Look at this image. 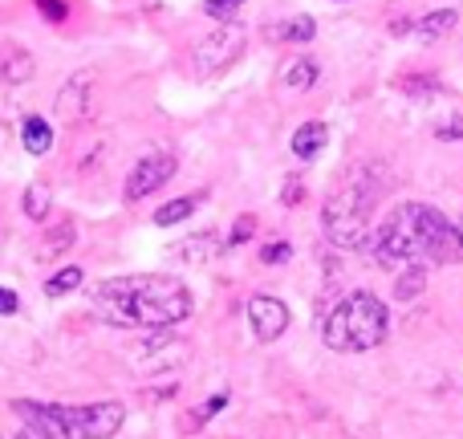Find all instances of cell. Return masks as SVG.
Returning a JSON list of instances; mask_svg holds the SVG:
<instances>
[{
    "mask_svg": "<svg viewBox=\"0 0 463 439\" xmlns=\"http://www.w3.org/2000/svg\"><path fill=\"white\" fill-rule=\"evenodd\" d=\"M33 8H37L49 24H61L65 16H70V5H65V0H33Z\"/></svg>",
    "mask_w": 463,
    "mask_h": 439,
    "instance_id": "cell-28",
    "label": "cell"
},
{
    "mask_svg": "<svg viewBox=\"0 0 463 439\" xmlns=\"http://www.w3.org/2000/svg\"><path fill=\"white\" fill-rule=\"evenodd\" d=\"M81 281H86V269H78V264H65V269H57L53 277H45V297L73 293V289H81Z\"/></svg>",
    "mask_w": 463,
    "mask_h": 439,
    "instance_id": "cell-19",
    "label": "cell"
},
{
    "mask_svg": "<svg viewBox=\"0 0 463 439\" xmlns=\"http://www.w3.org/2000/svg\"><path fill=\"white\" fill-rule=\"evenodd\" d=\"M13 439H57V435L45 432V427H37V424H21V432H16Z\"/></svg>",
    "mask_w": 463,
    "mask_h": 439,
    "instance_id": "cell-30",
    "label": "cell"
},
{
    "mask_svg": "<svg viewBox=\"0 0 463 439\" xmlns=\"http://www.w3.org/2000/svg\"><path fill=\"white\" fill-rule=\"evenodd\" d=\"M435 138H439V143H459L463 138V114H451V119L435 122Z\"/></svg>",
    "mask_w": 463,
    "mask_h": 439,
    "instance_id": "cell-27",
    "label": "cell"
},
{
    "mask_svg": "<svg viewBox=\"0 0 463 439\" xmlns=\"http://www.w3.org/2000/svg\"><path fill=\"white\" fill-rule=\"evenodd\" d=\"M216 253H220V236H216V232H200V236H192L187 244L175 248V256H179V261H187V264L212 261Z\"/></svg>",
    "mask_w": 463,
    "mask_h": 439,
    "instance_id": "cell-15",
    "label": "cell"
},
{
    "mask_svg": "<svg viewBox=\"0 0 463 439\" xmlns=\"http://www.w3.org/2000/svg\"><path fill=\"white\" fill-rule=\"evenodd\" d=\"M175 167H179V159L171 151H151V155H143V159L130 167V176H127V200H146V196H155L163 184H167L171 176H175Z\"/></svg>",
    "mask_w": 463,
    "mask_h": 439,
    "instance_id": "cell-6",
    "label": "cell"
},
{
    "mask_svg": "<svg viewBox=\"0 0 463 439\" xmlns=\"http://www.w3.org/2000/svg\"><path fill=\"white\" fill-rule=\"evenodd\" d=\"M200 204H203V196H179V200L163 204V208L155 212V224H159V228H171V224H184L195 208H200Z\"/></svg>",
    "mask_w": 463,
    "mask_h": 439,
    "instance_id": "cell-18",
    "label": "cell"
},
{
    "mask_svg": "<svg viewBox=\"0 0 463 439\" xmlns=\"http://www.w3.org/2000/svg\"><path fill=\"white\" fill-rule=\"evenodd\" d=\"M399 90L402 94H411V98H431V94H439L443 86L431 78V73H411V78L399 81Z\"/></svg>",
    "mask_w": 463,
    "mask_h": 439,
    "instance_id": "cell-22",
    "label": "cell"
},
{
    "mask_svg": "<svg viewBox=\"0 0 463 439\" xmlns=\"http://www.w3.org/2000/svg\"><path fill=\"white\" fill-rule=\"evenodd\" d=\"M301 200H305V179H301V171H288L285 187H280V204L285 208H301Z\"/></svg>",
    "mask_w": 463,
    "mask_h": 439,
    "instance_id": "cell-24",
    "label": "cell"
},
{
    "mask_svg": "<svg viewBox=\"0 0 463 439\" xmlns=\"http://www.w3.org/2000/svg\"><path fill=\"white\" fill-rule=\"evenodd\" d=\"M456 24H459L456 8H431V13L415 16V29H411V33H415L419 41H439V37H448Z\"/></svg>",
    "mask_w": 463,
    "mask_h": 439,
    "instance_id": "cell-12",
    "label": "cell"
},
{
    "mask_svg": "<svg viewBox=\"0 0 463 439\" xmlns=\"http://www.w3.org/2000/svg\"><path fill=\"white\" fill-rule=\"evenodd\" d=\"M240 53H244V33H240L236 24H220L216 33L200 37V45H195V65H200V73L212 78V73L228 70Z\"/></svg>",
    "mask_w": 463,
    "mask_h": 439,
    "instance_id": "cell-5",
    "label": "cell"
},
{
    "mask_svg": "<svg viewBox=\"0 0 463 439\" xmlns=\"http://www.w3.org/2000/svg\"><path fill=\"white\" fill-rule=\"evenodd\" d=\"M370 253L386 269L407 264H459V232L431 204H399L370 236Z\"/></svg>",
    "mask_w": 463,
    "mask_h": 439,
    "instance_id": "cell-1",
    "label": "cell"
},
{
    "mask_svg": "<svg viewBox=\"0 0 463 439\" xmlns=\"http://www.w3.org/2000/svg\"><path fill=\"white\" fill-rule=\"evenodd\" d=\"M326 143H329V127L326 122H317V119H309V122H301V127L293 130V155L297 159H317L321 151H326Z\"/></svg>",
    "mask_w": 463,
    "mask_h": 439,
    "instance_id": "cell-11",
    "label": "cell"
},
{
    "mask_svg": "<svg viewBox=\"0 0 463 439\" xmlns=\"http://www.w3.org/2000/svg\"><path fill=\"white\" fill-rule=\"evenodd\" d=\"M427 289V264H407V269H399V281H394V297L399 301H415V297H423Z\"/></svg>",
    "mask_w": 463,
    "mask_h": 439,
    "instance_id": "cell-16",
    "label": "cell"
},
{
    "mask_svg": "<svg viewBox=\"0 0 463 439\" xmlns=\"http://www.w3.org/2000/svg\"><path fill=\"white\" fill-rule=\"evenodd\" d=\"M337 5H345V0H337Z\"/></svg>",
    "mask_w": 463,
    "mask_h": 439,
    "instance_id": "cell-32",
    "label": "cell"
},
{
    "mask_svg": "<svg viewBox=\"0 0 463 439\" xmlns=\"http://www.w3.org/2000/svg\"><path fill=\"white\" fill-rule=\"evenodd\" d=\"M16 305H21V301H16V293H13V289H5V285H0V318H13V313H16Z\"/></svg>",
    "mask_w": 463,
    "mask_h": 439,
    "instance_id": "cell-29",
    "label": "cell"
},
{
    "mask_svg": "<svg viewBox=\"0 0 463 439\" xmlns=\"http://www.w3.org/2000/svg\"><path fill=\"white\" fill-rule=\"evenodd\" d=\"M33 73H37V57L24 45L0 49V78H5L8 86H24V81H33Z\"/></svg>",
    "mask_w": 463,
    "mask_h": 439,
    "instance_id": "cell-10",
    "label": "cell"
},
{
    "mask_svg": "<svg viewBox=\"0 0 463 439\" xmlns=\"http://www.w3.org/2000/svg\"><path fill=\"white\" fill-rule=\"evenodd\" d=\"M386 334H391V310L366 289H354L321 313V342L337 354H366L383 346Z\"/></svg>",
    "mask_w": 463,
    "mask_h": 439,
    "instance_id": "cell-4",
    "label": "cell"
},
{
    "mask_svg": "<svg viewBox=\"0 0 463 439\" xmlns=\"http://www.w3.org/2000/svg\"><path fill=\"white\" fill-rule=\"evenodd\" d=\"M260 264H285L288 256H293V244L288 240H269V244H260Z\"/></svg>",
    "mask_w": 463,
    "mask_h": 439,
    "instance_id": "cell-26",
    "label": "cell"
},
{
    "mask_svg": "<svg viewBox=\"0 0 463 439\" xmlns=\"http://www.w3.org/2000/svg\"><path fill=\"white\" fill-rule=\"evenodd\" d=\"M378 196H383V179H378L374 163H358L350 167L337 187L329 192L326 208H321V224H326V236L337 248H366L370 244V212H374Z\"/></svg>",
    "mask_w": 463,
    "mask_h": 439,
    "instance_id": "cell-3",
    "label": "cell"
},
{
    "mask_svg": "<svg viewBox=\"0 0 463 439\" xmlns=\"http://www.w3.org/2000/svg\"><path fill=\"white\" fill-rule=\"evenodd\" d=\"M252 232H256V216H252V212L236 216V224H232V232H228V248L248 244V240H252Z\"/></svg>",
    "mask_w": 463,
    "mask_h": 439,
    "instance_id": "cell-25",
    "label": "cell"
},
{
    "mask_svg": "<svg viewBox=\"0 0 463 439\" xmlns=\"http://www.w3.org/2000/svg\"><path fill=\"white\" fill-rule=\"evenodd\" d=\"M90 78L94 73H73L70 81H65V90L57 94V110H61V119L65 122H81L90 114Z\"/></svg>",
    "mask_w": 463,
    "mask_h": 439,
    "instance_id": "cell-8",
    "label": "cell"
},
{
    "mask_svg": "<svg viewBox=\"0 0 463 439\" xmlns=\"http://www.w3.org/2000/svg\"><path fill=\"white\" fill-rule=\"evenodd\" d=\"M21 143L29 155H45L49 147H53V127H49L41 114H29V119L21 122Z\"/></svg>",
    "mask_w": 463,
    "mask_h": 439,
    "instance_id": "cell-14",
    "label": "cell"
},
{
    "mask_svg": "<svg viewBox=\"0 0 463 439\" xmlns=\"http://www.w3.org/2000/svg\"><path fill=\"white\" fill-rule=\"evenodd\" d=\"M244 5L248 0H203V16H212V21H220V24H232Z\"/></svg>",
    "mask_w": 463,
    "mask_h": 439,
    "instance_id": "cell-23",
    "label": "cell"
},
{
    "mask_svg": "<svg viewBox=\"0 0 463 439\" xmlns=\"http://www.w3.org/2000/svg\"><path fill=\"white\" fill-rule=\"evenodd\" d=\"M321 78V65L313 57H297V62L285 65V86L288 90H313Z\"/></svg>",
    "mask_w": 463,
    "mask_h": 439,
    "instance_id": "cell-17",
    "label": "cell"
},
{
    "mask_svg": "<svg viewBox=\"0 0 463 439\" xmlns=\"http://www.w3.org/2000/svg\"><path fill=\"white\" fill-rule=\"evenodd\" d=\"M49 208H53V192H49L45 184L24 187V196H21V212H24V216H29V220H45Z\"/></svg>",
    "mask_w": 463,
    "mask_h": 439,
    "instance_id": "cell-20",
    "label": "cell"
},
{
    "mask_svg": "<svg viewBox=\"0 0 463 439\" xmlns=\"http://www.w3.org/2000/svg\"><path fill=\"white\" fill-rule=\"evenodd\" d=\"M313 37H317V21L313 16H288V21H280L272 29V41H280V45H309Z\"/></svg>",
    "mask_w": 463,
    "mask_h": 439,
    "instance_id": "cell-13",
    "label": "cell"
},
{
    "mask_svg": "<svg viewBox=\"0 0 463 439\" xmlns=\"http://www.w3.org/2000/svg\"><path fill=\"white\" fill-rule=\"evenodd\" d=\"M456 232H459V261H463V216L456 220Z\"/></svg>",
    "mask_w": 463,
    "mask_h": 439,
    "instance_id": "cell-31",
    "label": "cell"
},
{
    "mask_svg": "<svg viewBox=\"0 0 463 439\" xmlns=\"http://www.w3.org/2000/svg\"><path fill=\"white\" fill-rule=\"evenodd\" d=\"M94 310L110 326H143V329H167L175 321L192 318L195 297L179 277H114L94 289Z\"/></svg>",
    "mask_w": 463,
    "mask_h": 439,
    "instance_id": "cell-2",
    "label": "cell"
},
{
    "mask_svg": "<svg viewBox=\"0 0 463 439\" xmlns=\"http://www.w3.org/2000/svg\"><path fill=\"white\" fill-rule=\"evenodd\" d=\"M224 407H228V395H224V391H220V395H208V399H203L200 407H195L192 415L184 419V432H200V427L208 424L212 415H220V411H224Z\"/></svg>",
    "mask_w": 463,
    "mask_h": 439,
    "instance_id": "cell-21",
    "label": "cell"
},
{
    "mask_svg": "<svg viewBox=\"0 0 463 439\" xmlns=\"http://www.w3.org/2000/svg\"><path fill=\"white\" fill-rule=\"evenodd\" d=\"M248 326H252V334L260 338V342H277L288 329V305L269 293L252 297V301H248Z\"/></svg>",
    "mask_w": 463,
    "mask_h": 439,
    "instance_id": "cell-7",
    "label": "cell"
},
{
    "mask_svg": "<svg viewBox=\"0 0 463 439\" xmlns=\"http://www.w3.org/2000/svg\"><path fill=\"white\" fill-rule=\"evenodd\" d=\"M73 244H78V224H73V220H57L53 228H45V232H41L37 261H41V264H53L57 256H65Z\"/></svg>",
    "mask_w": 463,
    "mask_h": 439,
    "instance_id": "cell-9",
    "label": "cell"
}]
</instances>
